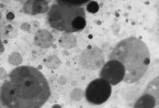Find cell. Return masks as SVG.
<instances>
[{
  "mask_svg": "<svg viewBox=\"0 0 159 108\" xmlns=\"http://www.w3.org/2000/svg\"><path fill=\"white\" fill-rule=\"evenodd\" d=\"M48 20L52 28L71 33L80 29L84 26L85 15L80 9L57 6L50 11Z\"/></svg>",
  "mask_w": 159,
  "mask_h": 108,
  "instance_id": "3957f363",
  "label": "cell"
},
{
  "mask_svg": "<svg viewBox=\"0 0 159 108\" xmlns=\"http://www.w3.org/2000/svg\"><path fill=\"white\" fill-rule=\"evenodd\" d=\"M125 74L124 67L121 63L116 60L110 59L103 65L99 75L100 78L114 86L123 81Z\"/></svg>",
  "mask_w": 159,
  "mask_h": 108,
  "instance_id": "5b68a950",
  "label": "cell"
},
{
  "mask_svg": "<svg viewBox=\"0 0 159 108\" xmlns=\"http://www.w3.org/2000/svg\"><path fill=\"white\" fill-rule=\"evenodd\" d=\"M10 81L15 93L24 107L39 108L51 95L46 79L36 69L30 66L19 67L10 74Z\"/></svg>",
  "mask_w": 159,
  "mask_h": 108,
  "instance_id": "6da1fadb",
  "label": "cell"
},
{
  "mask_svg": "<svg viewBox=\"0 0 159 108\" xmlns=\"http://www.w3.org/2000/svg\"><path fill=\"white\" fill-rule=\"evenodd\" d=\"M54 38L49 31L45 29L38 31L35 36L34 42L36 46L42 48L50 47L54 41Z\"/></svg>",
  "mask_w": 159,
  "mask_h": 108,
  "instance_id": "9c48e42d",
  "label": "cell"
},
{
  "mask_svg": "<svg viewBox=\"0 0 159 108\" xmlns=\"http://www.w3.org/2000/svg\"><path fill=\"white\" fill-rule=\"evenodd\" d=\"M59 43V45L62 47L70 49L75 46L76 40L75 36L72 33L66 32L61 37Z\"/></svg>",
  "mask_w": 159,
  "mask_h": 108,
  "instance_id": "8fae6325",
  "label": "cell"
},
{
  "mask_svg": "<svg viewBox=\"0 0 159 108\" xmlns=\"http://www.w3.org/2000/svg\"><path fill=\"white\" fill-rule=\"evenodd\" d=\"M158 100L151 94L145 92L136 101L134 107L154 108L156 105Z\"/></svg>",
  "mask_w": 159,
  "mask_h": 108,
  "instance_id": "30bf717a",
  "label": "cell"
},
{
  "mask_svg": "<svg viewBox=\"0 0 159 108\" xmlns=\"http://www.w3.org/2000/svg\"><path fill=\"white\" fill-rule=\"evenodd\" d=\"M111 91V86L100 78L93 80L89 84L86 89L85 97L90 103L99 105L108 100Z\"/></svg>",
  "mask_w": 159,
  "mask_h": 108,
  "instance_id": "277c9868",
  "label": "cell"
},
{
  "mask_svg": "<svg viewBox=\"0 0 159 108\" xmlns=\"http://www.w3.org/2000/svg\"><path fill=\"white\" fill-rule=\"evenodd\" d=\"M10 24H7V26L8 27V29H10V30L11 31V29H13L14 28L13 26L12 25H11L10 27H9ZM5 29H7V27H6V28H5ZM4 32L5 33V34H6V35H7V34H8V35H9V34L10 35V33L9 31V29H8L7 30V29H6V31H4Z\"/></svg>",
  "mask_w": 159,
  "mask_h": 108,
  "instance_id": "4fadbf2b",
  "label": "cell"
},
{
  "mask_svg": "<svg viewBox=\"0 0 159 108\" xmlns=\"http://www.w3.org/2000/svg\"><path fill=\"white\" fill-rule=\"evenodd\" d=\"M3 46L0 40V53L2 51Z\"/></svg>",
  "mask_w": 159,
  "mask_h": 108,
  "instance_id": "5bb4252c",
  "label": "cell"
},
{
  "mask_svg": "<svg viewBox=\"0 0 159 108\" xmlns=\"http://www.w3.org/2000/svg\"><path fill=\"white\" fill-rule=\"evenodd\" d=\"M61 62L58 58L55 55H52L48 56L47 58L46 66L49 69L55 70L59 66Z\"/></svg>",
  "mask_w": 159,
  "mask_h": 108,
  "instance_id": "7c38bea8",
  "label": "cell"
},
{
  "mask_svg": "<svg viewBox=\"0 0 159 108\" xmlns=\"http://www.w3.org/2000/svg\"><path fill=\"white\" fill-rule=\"evenodd\" d=\"M80 61L81 65L89 70H96L104 64V57L102 50L97 47L84 50L82 52Z\"/></svg>",
  "mask_w": 159,
  "mask_h": 108,
  "instance_id": "8992f818",
  "label": "cell"
},
{
  "mask_svg": "<svg viewBox=\"0 0 159 108\" xmlns=\"http://www.w3.org/2000/svg\"><path fill=\"white\" fill-rule=\"evenodd\" d=\"M109 60H117L124 67L123 81L136 82L146 72L150 63L149 49L142 40L134 37L126 38L118 42L109 54Z\"/></svg>",
  "mask_w": 159,
  "mask_h": 108,
  "instance_id": "7a4b0ae2",
  "label": "cell"
},
{
  "mask_svg": "<svg viewBox=\"0 0 159 108\" xmlns=\"http://www.w3.org/2000/svg\"><path fill=\"white\" fill-rule=\"evenodd\" d=\"M1 92L2 99L7 106L12 107L19 106V99L10 81L4 84Z\"/></svg>",
  "mask_w": 159,
  "mask_h": 108,
  "instance_id": "52a82bcc",
  "label": "cell"
},
{
  "mask_svg": "<svg viewBox=\"0 0 159 108\" xmlns=\"http://www.w3.org/2000/svg\"><path fill=\"white\" fill-rule=\"evenodd\" d=\"M24 9L26 13L36 15L47 11L49 6L48 3L41 0H28L24 4Z\"/></svg>",
  "mask_w": 159,
  "mask_h": 108,
  "instance_id": "ba28073f",
  "label": "cell"
},
{
  "mask_svg": "<svg viewBox=\"0 0 159 108\" xmlns=\"http://www.w3.org/2000/svg\"><path fill=\"white\" fill-rule=\"evenodd\" d=\"M41 0L45 1V2H46L48 3L52 1V0Z\"/></svg>",
  "mask_w": 159,
  "mask_h": 108,
  "instance_id": "9a60e30c",
  "label": "cell"
}]
</instances>
